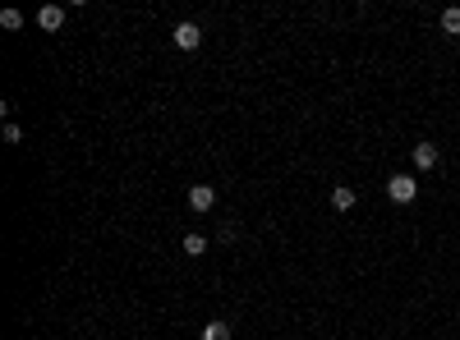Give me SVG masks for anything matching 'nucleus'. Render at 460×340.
Instances as JSON below:
<instances>
[{"label": "nucleus", "instance_id": "f03ea898", "mask_svg": "<svg viewBox=\"0 0 460 340\" xmlns=\"http://www.w3.org/2000/svg\"><path fill=\"white\" fill-rule=\"evenodd\" d=\"M198 42H203L198 23H175V47L180 51H198Z\"/></svg>", "mask_w": 460, "mask_h": 340}, {"label": "nucleus", "instance_id": "9b49d317", "mask_svg": "<svg viewBox=\"0 0 460 340\" xmlns=\"http://www.w3.org/2000/svg\"><path fill=\"white\" fill-rule=\"evenodd\" d=\"M5 143H23V129H19V124H5Z\"/></svg>", "mask_w": 460, "mask_h": 340}, {"label": "nucleus", "instance_id": "0eeeda50", "mask_svg": "<svg viewBox=\"0 0 460 340\" xmlns=\"http://www.w3.org/2000/svg\"><path fill=\"white\" fill-rule=\"evenodd\" d=\"M442 32H446V37H460V5L442 10Z\"/></svg>", "mask_w": 460, "mask_h": 340}, {"label": "nucleus", "instance_id": "9d476101", "mask_svg": "<svg viewBox=\"0 0 460 340\" xmlns=\"http://www.w3.org/2000/svg\"><path fill=\"white\" fill-rule=\"evenodd\" d=\"M0 28H23V14H19V10H5V14H0Z\"/></svg>", "mask_w": 460, "mask_h": 340}, {"label": "nucleus", "instance_id": "f257e3e1", "mask_svg": "<svg viewBox=\"0 0 460 340\" xmlns=\"http://www.w3.org/2000/svg\"><path fill=\"white\" fill-rule=\"evenodd\" d=\"M387 198L396 202V207L414 202L419 198V180H414V175H391V180H387Z\"/></svg>", "mask_w": 460, "mask_h": 340}, {"label": "nucleus", "instance_id": "39448f33", "mask_svg": "<svg viewBox=\"0 0 460 340\" xmlns=\"http://www.w3.org/2000/svg\"><path fill=\"white\" fill-rule=\"evenodd\" d=\"M414 170H433L437 166V147H433V143H414Z\"/></svg>", "mask_w": 460, "mask_h": 340}, {"label": "nucleus", "instance_id": "20e7f679", "mask_svg": "<svg viewBox=\"0 0 460 340\" xmlns=\"http://www.w3.org/2000/svg\"><path fill=\"white\" fill-rule=\"evenodd\" d=\"M37 28L60 32L65 28V10H60V5H42V10H37Z\"/></svg>", "mask_w": 460, "mask_h": 340}, {"label": "nucleus", "instance_id": "7ed1b4c3", "mask_svg": "<svg viewBox=\"0 0 460 340\" xmlns=\"http://www.w3.org/2000/svg\"><path fill=\"white\" fill-rule=\"evenodd\" d=\"M189 207H194V212H212L216 207V189L212 184H194L189 189Z\"/></svg>", "mask_w": 460, "mask_h": 340}, {"label": "nucleus", "instance_id": "6e6552de", "mask_svg": "<svg viewBox=\"0 0 460 340\" xmlns=\"http://www.w3.org/2000/svg\"><path fill=\"white\" fill-rule=\"evenodd\" d=\"M203 340H230V322H221V317H212V322L203 326Z\"/></svg>", "mask_w": 460, "mask_h": 340}, {"label": "nucleus", "instance_id": "423d86ee", "mask_svg": "<svg viewBox=\"0 0 460 340\" xmlns=\"http://www.w3.org/2000/svg\"><path fill=\"white\" fill-rule=\"evenodd\" d=\"M354 202H359V193H354L350 184H336V189H332V207H336V212H350Z\"/></svg>", "mask_w": 460, "mask_h": 340}, {"label": "nucleus", "instance_id": "1a4fd4ad", "mask_svg": "<svg viewBox=\"0 0 460 340\" xmlns=\"http://www.w3.org/2000/svg\"><path fill=\"white\" fill-rule=\"evenodd\" d=\"M184 253H189V258H203V253H207V239H203V234H184Z\"/></svg>", "mask_w": 460, "mask_h": 340}]
</instances>
